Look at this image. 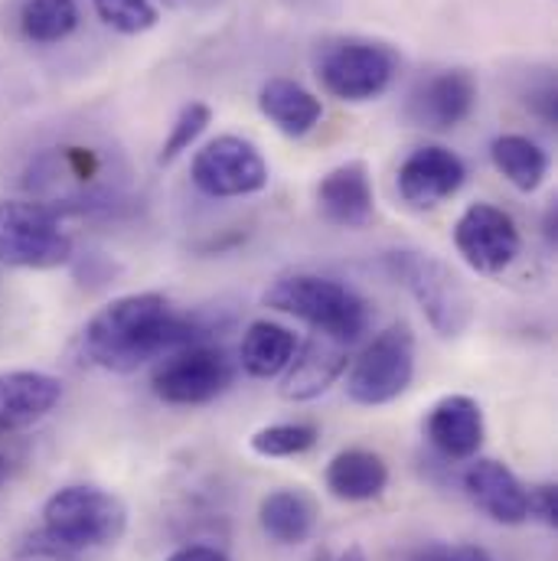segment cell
I'll list each match as a JSON object with an SVG mask.
<instances>
[{
    "instance_id": "cell-22",
    "label": "cell",
    "mask_w": 558,
    "mask_h": 561,
    "mask_svg": "<svg viewBox=\"0 0 558 561\" xmlns=\"http://www.w3.org/2000/svg\"><path fill=\"white\" fill-rule=\"evenodd\" d=\"M490 160L520 193L539 190L549 176V153L523 135H500L490 144Z\"/></svg>"
},
{
    "instance_id": "cell-17",
    "label": "cell",
    "mask_w": 558,
    "mask_h": 561,
    "mask_svg": "<svg viewBox=\"0 0 558 561\" xmlns=\"http://www.w3.org/2000/svg\"><path fill=\"white\" fill-rule=\"evenodd\" d=\"M59 402L62 382L56 376L36 369L0 373V434H13L43 421Z\"/></svg>"
},
{
    "instance_id": "cell-21",
    "label": "cell",
    "mask_w": 558,
    "mask_h": 561,
    "mask_svg": "<svg viewBox=\"0 0 558 561\" xmlns=\"http://www.w3.org/2000/svg\"><path fill=\"white\" fill-rule=\"evenodd\" d=\"M297 350V336L272 320H255L249 323L242 346H239V366L252 376V379H275L287 369V363L294 359Z\"/></svg>"
},
{
    "instance_id": "cell-11",
    "label": "cell",
    "mask_w": 558,
    "mask_h": 561,
    "mask_svg": "<svg viewBox=\"0 0 558 561\" xmlns=\"http://www.w3.org/2000/svg\"><path fill=\"white\" fill-rule=\"evenodd\" d=\"M474 105L477 79L467 69H441L415 85L406 102V118L424 131H451L470 118Z\"/></svg>"
},
{
    "instance_id": "cell-16",
    "label": "cell",
    "mask_w": 558,
    "mask_h": 561,
    "mask_svg": "<svg viewBox=\"0 0 558 561\" xmlns=\"http://www.w3.org/2000/svg\"><path fill=\"white\" fill-rule=\"evenodd\" d=\"M428 444L447 460H470L483 444V412L470 396H444L428 409Z\"/></svg>"
},
{
    "instance_id": "cell-13",
    "label": "cell",
    "mask_w": 558,
    "mask_h": 561,
    "mask_svg": "<svg viewBox=\"0 0 558 561\" xmlns=\"http://www.w3.org/2000/svg\"><path fill=\"white\" fill-rule=\"evenodd\" d=\"M350 366V343L327 336V333H310L304 346L294 350V359L284 369L281 379V399L287 402H314L320 399Z\"/></svg>"
},
{
    "instance_id": "cell-15",
    "label": "cell",
    "mask_w": 558,
    "mask_h": 561,
    "mask_svg": "<svg viewBox=\"0 0 558 561\" xmlns=\"http://www.w3.org/2000/svg\"><path fill=\"white\" fill-rule=\"evenodd\" d=\"M317 206L327 222L340 229H366L376 216V190L363 160L333 167L317 186Z\"/></svg>"
},
{
    "instance_id": "cell-28",
    "label": "cell",
    "mask_w": 558,
    "mask_h": 561,
    "mask_svg": "<svg viewBox=\"0 0 558 561\" xmlns=\"http://www.w3.org/2000/svg\"><path fill=\"white\" fill-rule=\"evenodd\" d=\"M529 519H539L543 526L556 529L558 523V490L553 483L529 490Z\"/></svg>"
},
{
    "instance_id": "cell-25",
    "label": "cell",
    "mask_w": 558,
    "mask_h": 561,
    "mask_svg": "<svg viewBox=\"0 0 558 561\" xmlns=\"http://www.w3.org/2000/svg\"><path fill=\"white\" fill-rule=\"evenodd\" d=\"M209 122H213V108H209L206 102H190V105L176 115L170 135H167L160 153H157V163L167 167V163H173L180 153H186V150L200 140V135L209 128Z\"/></svg>"
},
{
    "instance_id": "cell-14",
    "label": "cell",
    "mask_w": 558,
    "mask_h": 561,
    "mask_svg": "<svg viewBox=\"0 0 558 561\" xmlns=\"http://www.w3.org/2000/svg\"><path fill=\"white\" fill-rule=\"evenodd\" d=\"M464 493L500 526H523L529 519V490L493 457H470L464 470Z\"/></svg>"
},
{
    "instance_id": "cell-24",
    "label": "cell",
    "mask_w": 558,
    "mask_h": 561,
    "mask_svg": "<svg viewBox=\"0 0 558 561\" xmlns=\"http://www.w3.org/2000/svg\"><path fill=\"white\" fill-rule=\"evenodd\" d=\"M320 440V431L317 424L310 421H284V424H269L262 431H255L249 437V447L259 454V457H297V454H307L314 450Z\"/></svg>"
},
{
    "instance_id": "cell-9",
    "label": "cell",
    "mask_w": 558,
    "mask_h": 561,
    "mask_svg": "<svg viewBox=\"0 0 558 561\" xmlns=\"http://www.w3.org/2000/svg\"><path fill=\"white\" fill-rule=\"evenodd\" d=\"M190 180L209 199H239L269 186V160L252 140L223 135L196 150Z\"/></svg>"
},
{
    "instance_id": "cell-12",
    "label": "cell",
    "mask_w": 558,
    "mask_h": 561,
    "mask_svg": "<svg viewBox=\"0 0 558 561\" xmlns=\"http://www.w3.org/2000/svg\"><path fill=\"white\" fill-rule=\"evenodd\" d=\"M464 180H467L464 160L441 144H428L402 160L396 186L402 203H409L412 209H434L444 199H451L464 186Z\"/></svg>"
},
{
    "instance_id": "cell-3",
    "label": "cell",
    "mask_w": 558,
    "mask_h": 561,
    "mask_svg": "<svg viewBox=\"0 0 558 561\" xmlns=\"http://www.w3.org/2000/svg\"><path fill=\"white\" fill-rule=\"evenodd\" d=\"M43 533L76 559L115 546L128 533V506L102 486H62L43 506Z\"/></svg>"
},
{
    "instance_id": "cell-27",
    "label": "cell",
    "mask_w": 558,
    "mask_h": 561,
    "mask_svg": "<svg viewBox=\"0 0 558 561\" xmlns=\"http://www.w3.org/2000/svg\"><path fill=\"white\" fill-rule=\"evenodd\" d=\"M526 108L543 122V125H549V128H556L558 125V89H556V79L553 76H543L539 79V85H533L529 92H526Z\"/></svg>"
},
{
    "instance_id": "cell-6",
    "label": "cell",
    "mask_w": 558,
    "mask_h": 561,
    "mask_svg": "<svg viewBox=\"0 0 558 561\" xmlns=\"http://www.w3.org/2000/svg\"><path fill=\"white\" fill-rule=\"evenodd\" d=\"M415 379V333L409 323L386 327L346 373V396L363 409H379L409 392Z\"/></svg>"
},
{
    "instance_id": "cell-32",
    "label": "cell",
    "mask_w": 558,
    "mask_h": 561,
    "mask_svg": "<svg viewBox=\"0 0 558 561\" xmlns=\"http://www.w3.org/2000/svg\"><path fill=\"white\" fill-rule=\"evenodd\" d=\"M333 561H369V559H366V552H363L360 546H350L346 552H340Z\"/></svg>"
},
{
    "instance_id": "cell-7",
    "label": "cell",
    "mask_w": 558,
    "mask_h": 561,
    "mask_svg": "<svg viewBox=\"0 0 558 561\" xmlns=\"http://www.w3.org/2000/svg\"><path fill=\"white\" fill-rule=\"evenodd\" d=\"M399 72V56L386 43L373 39H333L317 56L320 85L340 102L379 99Z\"/></svg>"
},
{
    "instance_id": "cell-4",
    "label": "cell",
    "mask_w": 558,
    "mask_h": 561,
    "mask_svg": "<svg viewBox=\"0 0 558 561\" xmlns=\"http://www.w3.org/2000/svg\"><path fill=\"white\" fill-rule=\"evenodd\" d=\"M76 259L62 216L43 199H0V265L49 272Z\"/></svg>"
},
{
    "instance_id": "cell-19",
    "label": "cell",
    "mask_w": 558,
    "mask_h": 561,
    "mask_svg": "<svg viewBox=\"0 0 558 561\" xmlns=\"http://www.w3.org/2000/svg\"><path fill=\"white\" fill-rule=\"evenodd\" d=\"M262 115L287 138H304L323 118V105L314 92H307L294 79H269L259 92Z\"/></svg>"
},
{
    "instance_id": "cell-2",
    "label": "cell",
    "mask_w": 558,
    "mask_h": 561,
    "mask_svg": "<svg viewBox=\"0 0 558 561\" xmlns=\"http://www.w3.org/2000/svg\"><path fill=\"white\" fill-rule=\"evenodd\" d=\"M265 307L297 317L314 333L337 336L343 343H356L369 327V304L346 287L343 280L323 275H287L265 290Z\"/></svg>"
},
{
    "instance_id": "cell-20",
    "label": "cell",
    "mask_w": 558,
    "mask_h": 561,
    "mask_svg": "<svg viewBox=\"0 0 558 561\" xmlns=\"http://www.w3.org/2000/svg\"><path fill=\"white\" fill-rule=\"evenodd\" d=\"M259 523L278 546H304L317 529V506L304 490L281 486L259 503Z\"/></svg>"
},
{
    "instance_id": "cell-5",
    "label": "cell",
    "mask_w": 558,
    "mask_h": 561,
    "mask_svg": "<svg viewBox=\"0 0 558 561\" xmlns=\"http://www.w3.org/2000/svg\"><path fill=\"white\" fill-rule=\"evenodd\" d=\"M386 268L415 297L428 327L437 336L454 340L470 327V320H474L470 290L464 287V280L451 272V265H444L437 255L415 252V249L389 252Z\"/></svg>"
},
{
    "instance_id": "cell-30",
    "label": "cell",
    "mask_w": 558,
    "mask_h": 561,
    "mask_svg": "<svg viewBox=\"0 0 558 561\" xmlns=\"http://www.w3.org/2000/svg\"><path fill=\"white\" fill-rule=\"evenodd\" d=\"M167 561H229V556L216 546H183V549L170 552Z\"/></svg>"
},
{
    "instance_id": "cell-31",
    "label": "cell",
    "mask_w": 558,
    "mask_h": 561,
    "mask_svg": "<svg viewBox=\"0 0 558 561\" xmlns=\"http://www.w3.org/2000/svg\"><path fill=\"white\" fill-rule=\"evenodd\" d=\"M543 236H546V242H549V249H556V206H549V213H546V222H543Z\"/></svg>"
},
{
    "instance_id": "cell-29",
    "label": "cell",
    "mask_w": 558,
    "mask_h": 561,
    "mask_svg": "<svg viewBox=\"0 0 558 561\" xmlns=\"http://www.w3.org/2000/svg\"><path fill=\"white\" fill-rule=\"evenodd\" d=\"M409 561H490L487 552L474 549V546H424Z\"/></svg>"
},
{
    "instance_id": "cell-18",
    "label": "cell",
    "mask_w": 558,
    "mask_h": 561,
    "mask_svg": "<svg viewBox=\"0 0 558 561\" xmlns=\"http://www.w3.org/2000/svg\"><path fill=\"white\" fill-rule=\"evenodd\" d=\"M327 490L343 503H366L386 493L389 463L366 447H346L327 463Z\"/></svg>"
},
{
    "instance_id": "cell-1",
    "label": "cell",
    "mask_w": 558,
    "mask_h": 561,
    "mask_svg": "<svg viewBox=\"0 0 558 561\" xmlns=\"http://www.w3.org/2000/svg\"><path fill=\"white\" fill-rule=\"evenodd\" d=\"M206 330L170 307L160 290H140L115 297L82 330V359L105 373H138L144 363L163 359L173 350L200 343Z\"/></svg>"
},
{
    "instance_id": "cell-8",
    "label": "cell",
    "mask_w": 558,
    "mask_h": 561,
    "mask_svg": "<svg viewBox=\"0 0 558 561\" xmlns=\"http://www.w3.org/2000/svg\"><path fill=\"white\" fill-rule=\"evenodd\" d=\"M232 379H236V363L229 359L226 350L190 343L183 350L167 353L157 363L150 376V392L163 405L193 409V405L216 402L232 386Z\"/></svg>"
},
{
    "instance_id": "cell-33",
    "label": "cell",
    "mask_w": 558,
    "mask_h": 561,
    "mask_svg": "<svg viewBox=\"0 0 558 561\" xmlns=\"http://www.w3.org/2000/svg\"><path fill=\"white\" fill-rule=\"evenodd\" d=\"M7 473H10V460H7V454L0 450V483L7 480Z\"/></svg>"
},
{
    "instance_id": "cell-23",
    "label": "cell",
    "mask_w": 558,
    "mask_h": 561,
    "mask_svg": "<svg viewBox=\"0 0 558 561\" xmlns=\"http://www.w3.org/2000/svg\"><path fill=\"white\" fill-rule=\"evenodd\" d=\"M23 39L36 46H53L69 39L79 30V3L76 0H23L16 13Z\"/></svg>"
},
{
    "instance_id": "cell-26",
    "label": "cell",
    "mask_w": 558,
    "mask_h": 561,
    "mask_svg": "<svg viewBox=\"0 0 558 561\" xmlns=\"http://www.w3.org/2000/svg\"><path fill=\"white\" fill-rule=\"evenodd\" d=\"M99 20L125 36H138L157 26V7L150 0H92Z\"/></svg>"
},
{
    "instance_id": "cell-10",
    "label": "cell",
    "mask_w": 558,
    "mask_h": 561,
    "mask_svg": "<svg viewBox=\"0 0 558 561\" xmlns=\"http://www.w3.org/2000/svg\"><path fill=\"white\" fill-rule=\"evenodd\" d=\"M454 249L477 275H503L523 252L516 219L493 203H470L454 222Z\"/></svg>"
}]
</instances>
